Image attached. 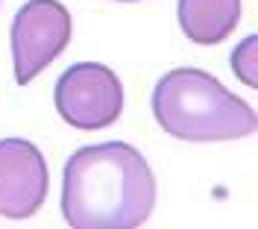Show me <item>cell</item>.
<instances>
[{
	"label": "cell",
	"instance_id": "7",
	"mask_svg": "<svg viewBox=\"0 0 258 229\" xmlns=\"http://www.w3.org/2000/svg\"><path fill=\"white\" fill-rule=\"evenodd\" d=\"M255 47H258V38L249 35V38H243L241 44L232 50V71L249 88L258 85V53H255Z\"/></svg>",
	"mask_w": 258,
	"mask_h": 229
},
{
	"label": "cell",
	"instance_id": "8",
	"mask_svg": "<svg viewBox=\"0 0 258 229\" xmlns=\"http://www.w3.org/2000/svg\"><path fill=\"white\" fill-rule=\"evenodd\" d=\"M114 3H138V0H114Z\"/></svg>",
	"mask_w": 258,
	"mask_h": 229
},
{
	"label": "cell",
	"instance_id": "6",
	"mask_svg": "<svg viewBox=\"0 0 258 229\" xmlns=\"http://www.w3.org/2000/svg\"><path fill=\"white\" fill-rule=\"evenodd\" d=\"M241 21V0H179V27L194 44H220Z\"/></svg>",
	"mask_w": 258,
	"mask_h": 229
},
{
	"label": "cell",
	"instance_id": "4",
	"mask_svg": "<svg viewBox=\"0 0 258 229\" xmlns=\"http://www.w3.org/2000/svg\"><path fill=\"white\" fill-rule=\"evenodd\" d=\"M74 33L71 12L59 0H27L12 21L15 82L27 85L68 47Z\"/></svg>",
	"mask_w": 258,
	"mask_h": 229
},
{
	"label": "cell",
	"instance_id": "3",
	"mask_svg": "<svg viewBox=\"0 0 258 229\" xmlns=\"http://www.w3.org/2000/svg\"><path fill=\"white\" fill-rule=\"evenodd\" d=\"M56 112L77 130H106L123 112V85L112 68L77 62L56 82Z\"/></svg>",
	"mask_w": 258,
	"mask_h": 229
},
{
	"label": "cell",
	"instance_id": "5",
	"mask_svg": "<svg viewBox=\"0 0 258 229\" xmlns=\"http://www.w3.org/2000/svg\"><path fill=\"white\" fill-rule=\"evenodd\" d=\"M50 191V170L41 150L24 138L0 141V217L27 220Z\"/></svg>",
	"mask_w": 258,
	"mask_h": 229
},
{
	"label": "cell",
	"instance_id": "2",
	"mask_svg": "<svg viewBox=\"0 0 258 229\" xmlns=\"http://www.w3.org/2000/svg\"><path fill=\"white\" fill-rule=\"evenodd\" d=\"M153 115L179 141L211 144L255 132V112L200 68H173L153 88Z\"/></svg>",
	"mask_w": 258,
	"mask_h": 229
},
{
	"label": "cell",
	"instance_id": "1",
	"mask_svg": "<svg viewBox=\"0 0 258 229\" xmlns=\"http://www.w3.org/2000/svg\"><path fill=\"white\" fill-rule=\"evenodd\" d=\"M156 206V177L126 141L80 147L64 162L62 217L74 229L144 226Z\"/></svg>",
	"mask_w": 258,
	"mask_h": 229
}]
</instances>
